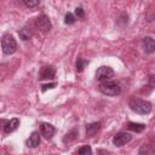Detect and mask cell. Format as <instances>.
I'll use <instances>...</instances> for the list:
<instances>
[{
	"mask_svg": "<svg viewBox=\"0 0 155 155\" xmlns=\"http://www.w3.org/2000/svg\"><path fill=\"white\" fill-rule=\"evenodd\" d=\"M128 107L131 108V110H133L137 114H149L151 111V103L140 98H131L128 101Z\"/></svg>",
	"mask_w": 155,
	"mask_h": 155,
	"instance_id": "obj_1",
	"label": "cell"
},
{
	"mask_svg": "<svg viewBox=\"0 0 155 155\" xmlns=\"http://www.w3.org/2000/svg\"><path fill=\"white\" fill-rule=\"evenodd\" d=\"M17 41L15 40L13 35L11 34H5L1 39V48L5 54H12L17 51Z\"/></svg>",
	"mask_w": 155,
	"mask_h": 155,
	"instance_id": "obj_2",
	"label": "cell"
},
{
	"mask_svg": "<svg viewBox=\"0 0 155 155\" xmlns=\"http://www.w3.org/2000/svg\"><path fill=\"white\" fill-rule=\"evenodd\" d=\"M98 88L103 94L107 96H119L121 93V87L114 81H103L99 84Z\"/></svg>",
	"mask_w": 155,
	"mask_h": 155,
	"instance_id": "obj_3",
	"label": "cell"
},
{
	"mask_svg": "<svg viewBox=\"0 0 155 155\" xmlns=\"http://www.w3.org/2000/svg\"><path fill=\"white\" fill-rule=\"evenodd\" d=\"M114 70L110 68V67H107V65H103V67H99L96 71V79L99 80V81H108L109 79H111L114 76Z\"/></svg>",
	"mask_w": 155,
	"mask_h": 155,
	"instance_id": "obj_4",
	"label": "cell"
},
{
	"mask_svg": "<svg viewBox=\"0 0 155 155\" xmlns=\"http://www.w3.org/2000/svg\"><path fill=\"white\" fill-rule=\"evenodd\" d=\"M36 27L39 28L40 31L42 33H47L51 30L52 28V24H51V21L50 18L46 16V15H41L36 18Z\"/></svg>",
	"mask_w": 155,
	"mask_h": 155,
	"instance_id": "obj_5",
	"label": "cell"
},
{
	"mask_svg": "<svg viewBox=\"0 0 155 155\" xmlns=\"http://www.w3.org/2000/svg\"><path fill=\"white\" fill-rule=\"evenodd\" d=\"M131 139H132V136H131L130 133H127V132H119V133H116V134L114 136L113 143H114V145H116V147H122V145H125L126 143L131 142Z\"/></svg>",
	"mask_w": 155,
	"mask_h": 155,
	"instance_id": "obj_6",
	"label": "cell"
},
{
	"mask_svg": "<svg viewBox=\"0 0 155 155\" xmlns=\"http://www.w3.org/2000/svg\"><path fill=\"white\" fill-rule=\"evenodd\" d=\"M56 75V70L52 65H45L41 68L39 73V79L40 80H52Z\"/></svg>",
	"mask_w": 155,
	"mask_h": 155,
	"instance_id": "obj_7",
	"label": "cell"
},
{
	"mask_svg": "<svg viewBox=\"0 0 155 155\" xmlns=\"http://www.w3.org/2000/svg\"><path fill=\"white\" fill-rule=\"evenodd\" d=\"M40 130H41V134H42L46 139H51V138L53 137L54 132H56V128H54L51 124H48V122H42V124L40 125Z\"/></svg>",
	"mask_w": 155,
	"mask_h": 155,
	"instance_id": "obj_8",
	"label": "cell"
},
{
	"mask_svg": "<svg viewBox=\"0 0 155 155\" xmlns=\"http://www.w3.org/2000/svg\"><path fill=\"white\" fill-rule=\"evenodd\" d=\"M18 126H19V120L17 117H13L11 120H6V124H5V126H4L2 130H4L5 133H11L15 130H17Z\"/></svg>",
	"mask_w": 155,
	"mask_h": 155,
	"instance_id": "obj_9",
	"label": "cell"
},
{
	"mask_svg": "<svg viewBox=\"0 0 155 155\" xmlns=\"http://www.w3.org/2000/svg\"><path fill=\"white\" fill-rule=\"evenodd\" d=\"M40 144V133L38 131L31 132V134L29 136L28 140H27V147L29 148H36Z\"/></svg>",
	"mask_w": 155,
	"mask_h": 155,
	"instance_id": "obj_10",
	"label": "cell"
},
{
	"mask_svg": "<svg viewBox=\"0 0 155 155\" xmlns=\"http://www.w3.org/2000/svg\"><path fill=\"white\" fill-rule=\"evenodd\" d=\"M143 47L147 53H153L155 51V41L151 36H145L143 39Z\"/></svg>",
	"mask_w": 155,
	"mask_h": 155,
	"instance_id": "obj_11",
	"label": "cell"
},
{
	"mask_svg": "<svg viewBox=\"0 0 155 155\" xmlns=\"http://www.w3.org/2000/svg\"><path fill=\"white\" fill-rule=\"evenodd\" d=\"M101 130V122L97 121V122H91V124H87L86 125V134L88 137H93L97 134V132Z\"/></svg>",
	"mask_w": 155,
	"mask_h": 155,
	"instance_id": "obj_12",
	"label": "cell"
},
{
	"mask_svg": "<svg viewBox=\"0 0 155 155\" xmlns=\"http://www.w3.org/2000/svg\"><path fill=\"white\" fill-rule=\"evenodd\" d=\"M138 155H155V150H154L153 145H150V144H143L139 148Z\"/></svg>",
	"mask_w": 155,
	"mask_h": 155,
	"instance_id": "obj_13",
	"label": "cell"
},
{
	"mask_svg": "<svg viewBox=\"0 0 155 155\" xmlns=\"http://www.w3.org/2000/svg\"><path fill=\"white\" fill-rule=\"evenodd\" d=\"M18 34H19V38L22 39V40H29L31 36H33V31L30 30V28H28V27H23L22 29H19V31H18Z\"/></svg>",
	"mask_w": 155,
	"mask_h": 155,
	"instance_id": "obj_14",
	"label": "cell"
},
{
	"mask_svg": "<svg viewBox=\"0 0 155 155\" xmlns=\"http://www.w3.org/2000/svg\"><path fill=\"white\" fill-rule=\"evenodd\" d=\"M127 127H128V130L139 133V132H142L145 128V125L144 124H138V122H128L127 124Z\"/></svg>",
	"mask_w": 155,
	"mask_h": 155,
	"instance_id": "obj_15",
	"label": "cell"
},
{
	"mask_svg": "<svg viewBox=\"0 0 155 155\" xmlns=\"http://www.w3.org/2000/svg\"><path fill=\"white\" fill-rule=\"evenodd\" d=\"M78 134H79V130H78V128H73L71 131H69V132L65 134V137L63 138V142L67 143V142L74 140V139L78 137Z\"/></svg>",
	"mask_w": 155,
	"mask_h": 155,
	"instance_id": "obj_16",
	"label": "cell"
},
{
	"mask_svg": "<svg viewBox=\"0 0 155 155\" xmlns=\"http://www.w3.org/2000/svg\"><path fill=\"white\" fill-rule=\"evenodd\" d=\"M91 154H92V149L88 144H85L81 148H79V150L76 153V155H91Z\"/></svg>",
	"mask_w": 155,
	"mask_h": 155,
	"instance_id": "obj_17",
	"label": "cell"
},
{
	"mask_svg": "<svg viewBox=\"0 0 155 155\" xmlns=\"http://www.w3.org/2000/svg\"><path fill=\"white\" fill-rule=\"evenodd\" d=\"M88 64V62L86 61V59H84V58H78V61H76V71H82L84 70V68L86 67Z\"/></svg>",
	"mask_w": 155,
	"mask_h": 155,
	"instance_id": "obj_18",
	"label": "cell"
},
{
	"mask_svg": "<svg viewBox=\"0 0 155 155\" xmlns=\"http://www.w3.org/2000/svg\"><path fill=\"white\" fill-rule=\"evenodd\" d=\"M74 22H75V17L73 16V13L68 12L64 17V23L65 24H74Z\"/></svg>",
	"mask_w": 155,
	"mask_h": 155,
	"instance_id": "obj_19",
	"label": "cell"
},
{
	"mask_svg": "<svg viewBox=\"0 0 155 155\" xmlns=\"http://www.w3.org/2000/svg\"><path fill=\"white\" fill-rule=\"evenodd\" d=\"M23 4L27 6V7H35V6H38L39 4H40V1L39 0H35V1H28V0H24L23 1Z\"/></svg>",
	"mask_w": 155,
	"mask_h": 155,
	"instance_id": "obj_20",
	"label": "cell"
},
{
	"mask_svg": "<svg viewBox=\"0 0 155 155\" xmlns=\"http://www.w3.org/2000/svg\"><path fill=\"white\" fill-rule=\"evenodd\" d=\"M75 16H76L78 18H84V17H85L84 8H82V7H76V8H75Z\"/></svg>",
	"mask_w": 155,
	"mask_h": 155,
	"instance_id": "obj_21",
	"label": "cell"
},
{
	"mask_svg": "<svg viewBox=\"0 0 155 155\" xmlns=\"http://www.w3.org/2000/svg\"><path fill=\"white\" fill-rule=\"evenodd\" d=\"M56 86H57V84H56V82L46 84V85H42V86H41V91H42V92H45L46 90H48V88H53V87H56Z\"/></svg>",
	"mask_w": 155,
	"mask_h": 155,
	"instance_id": "obj_22",
	"label": "cell"
}]
</instances>
